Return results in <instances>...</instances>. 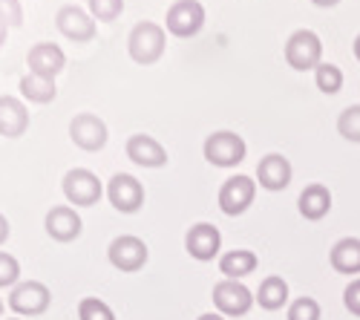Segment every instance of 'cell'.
I'll use <instances>...</instances> for the list:
<instances>
[{"label": "cell", "mask_w": 360, "mask_h": 320, "mask_svg": "<svg viewBox=\"0 0 360 320\" xmlns=\"http://www.w3.org/2000/svg\"><path fill=\"white\" fill-rule=\"evenodd\" d=\"M127 49L136 64H156L165 55V29L153 20L136 23L127 38Z\"/></svg>", "instance_id": "1"}, {"label": "cell", "mask_w": 360, "mask_h": 320, "mask_svg": "<svg viewBox=\"0 0 360 320\" xmlns=\"http://www.w3.org/2000/svg\"><path fill=\"white\" fill-rule=\"evenodd\" d=\"M320 58H323V44H320V38L311 32V29H297V32L288 38V44H285V61L294 70H300V72L317 70Z\"/></svg>", "instance_id": "2"}, {"label": "cell", "mask_w": 360, "mask_h": 320, "mask_svg": "<svg viewBox=\"0 0 360 320\" xmlns=\"http://www.w3.org/2000/svg\"><path fill=\"white\" fill-rule=\"evenodd\" d=\"M245 141L231 130H219L205 139V159L217 167H233L245 159Z\"/></svg>", "instance_id": "3"}, {"label": "cell", "mask_w": 360, "mask_h": 320, "mask_svg": "<svg viewBox=\"0 0 360 320\" xmlns=\"http://www.w3.org/2000/svg\"><path fill=\"white\" fill-rule=\"evenodd\" d=\"M104 188H101V179L96 177L93 170L86 167H75L64 177V196L72 202V205H81V208H89L96 205L101 199Z\"/></svg>", "instance_id": "4"}, {"label": "cell", "mask_w": 360, "mask_h": 320, "mask_svg": "<svg viewBox=\"0 0 360 320\" xmlns=\"http://www.w3.org/2000/svg\"><path fill=\"white\" fill-rule=\"evenodd\" d=\"M49 288L38 280H29V283H18L9 295V309L15 314H26V317H35V314H44L49 309Z\"/></svg>", "instance_id": "5"}, {"label": "cell", "mask_w": 360, "mask_h": 320, "mask_svg": "<svg viewBox=\"0 0 360 320\" xmlns=\"http://www.w3.org/2000/svg\"><path fill=\"white\" fill-rule=\"evenodd\" d=\"M254 196H257V182L251 177H231L219 188V208L228 217H239L251 208Z\"/></svg>", "instance_id": "6"}, {"label": "cell", "mask_w": 360, "mask_h": 320, "mask_svg": "<svg viewBox=\"0 0 360 320\" xmlns=\"http://www.w3.org/2000/svg\"><path fill=\"white\" fill-rule=\"evenodd\" d=\"M205 26V6L199 0H176L167 9V29L176 38H191Z\"/></svg>", "instance_id": "7"}, {"label": "cell", "mask_w": 360, "mask_h": 320, "mask_svg": "<svg viewBox=\"0 0 360 320\" xmlns=\"http://www.w3.org/2000/svg\"><path fill=\"white\" fill-rule=\"evenodd\" d=\"M107 196L112 202V208L122 214H136L144 205V188L130 173H115L107 185Z\"/></svg>", "instance_id": "8"}, {"label": "cell", "mask_w": 360, "mask_h": 320, "mask_svg": "<svg viewBox=\"0 0 360 320\" xmlns=\"http://www.w3.org/2000/svg\"><path fill=\"white\" fill-rule=\"evenodd\" d=\"M107 257L110 263L118 269V271H139L144 263H147V245L133 237V234H124V237H115L107 248Z\"/></svg>", "instance_id": "9"}, {"label": "cell", "mask_w": 360, "mask_h": 320, "mask_svg": "<svg viewBox=\"0 0 360 320\" xmlns=\"http://www.w3.org/2000/svg\"><path fill=\"white\" fill-rule=\"evenodd\" d=\"M214 303L222 314L243 317L254 306V295L239 280H222V283L214 286Z\"/></svg>", "instance_id": "10"}, {"label": "cell", "mask_w": 360, "mask_h": 320, "mask_svg": "<svg viewBox=\"0 0 360 320\" xmlns=\"http://www.w3.org/2000/svg\"><path fill=\"white\" fill-rule=\"evenodd\" d=\"M70 139L81 151H101L107 144V124L93 113H81L70 124Z\"/></svg>", "instance_id": "11"}, {"label": "cell", "mask_w": 360, "mask_h": 320, "mask_svg": "<svg viewBox=\"0 0 360 320\" xmlns=\"http://www.w3.org/2000/svg\"><path fill=\"white\" fill-rule=\"evenodd\" d=\"M55 23H58V32L70 41H93L96 35V18L86 15L81 6H61Z\"/></svg>", "instance_id": "12"}, {"label": "cell", "mask_w": 360, "mask_h": 320, "mask_svg": "<svg viewBox=\"0 0 360 320\" xmlns=\"http://www.w3.org/2000/svg\"><path fill=\"white\" fill-rule=\"evenodd\" d=\"M26 64L35 75H44V78H55L58 72L64 70L67 64V55L58 44H35L26 55Z\"/></svg>", "instance_id": "13"}, {"label": "cell", "mask_w": 360, "mask_h": 320, "mask_svg": "<svg viewBox=\"0 0 360 320\" xmlns=\"http://www.w3.org/2000/svg\"><path fill=\"white\" fill-rule=\"evenodd\" d=\"M185 248H188L191 257H196V260H202V263H205V260H214V257L219 254L222 237H219V231H217L214 225L199 222V225H193V228L188 231Z\"/></svg>", "instance_id": "14"}, {"label": "cell", "mask_w": 360, "mask_h": 320, "mask_svg": "<svg viewBox=\"0 0 360 320\" xmlns=\"http://www.w3.org/2000/svg\"><path fill=\"white\" fill-rule=\"evenodd\" d=\"M257 179L265 191H283L291 182V162L280 153H268L257 165Z\"/></svg>", "instance_id": "15"}, {"label": "cell", "mask_w": 360, "mask_h": 320, "mask_svg": "<svg viewBox=\"0 0 360 320\" xmlns=\"http://www.w3.org/2000/svg\"><path fill=\"white\" fill-rule=\"evenodd\" d=\"M127 156H130V162H136L141 167H162L167 162V153L162 144L153 136H144V133H136L127 139Z\"/></svg>", "instance_id": "16"}, {"label": "cell", "mask_w": 360, "mask_h": 320, "mask_svg": "<svg viewBox=\"0 0 360 320\" xmlns=\"http://www.w3.org/2000/svg\"><path fill=\"white\" fill-rule=\"evenodd\" d=\"M46 234L58 243H70L81 234V217L67 208V205H58L46 214Z\"/></svg>", "instance_id": "17"}, {"label": "cell", "mask_w": 360, "mask_h": 320, "mask_svg": "<svg viewBox=\"0 0 360 320\" xmlns=\"http://www.w3.org/2000/svg\"><path fill=\"white\" fill-rule=\"evenodd\" d=\"M26 127H29V110L12 96L0 98V136L18 139L26 133Z\"/></svg>", "instance_id": "18"}, {"label": "cell", "mask_w": 360, "mask_h": 320, "mask_svg": "<svg viewBox=\"0 0 360 320\" xmlns=\"http://www.w3.org/2000/svg\"><path fill=\"white\" fill-rule=\"evenodd\" d=\"M297 208L306 219H323L328 214V208H332V193H328V188H323V185H309L303 193H300Z\"/></svg>", "instance_id": "19"}, {"label": "cell", "mask_w": 360, "mask_h": 320, "mask_svg": "<svg viewBox=\"0 0 360 320\" xmlns=\"http://www.w3.org/2000/svg\"><path fill=\"white\" fill-rule=\"evenodd\" d=\"M254 269H257V254H254V251H245V248L228 251V254H222V260H219V271H222L228 280H243V277H248Z\"/></svg>", "instance_id": "20"}, {"label": "cell", "mask_w": 360, "mask_h": 320, "mask_svg": "<svg viewBox=\"0 0 360 320\" xmlns=\"http://www.w3.org/2000/svg\"><path fill=\"white\" fill-rule=\"evenodd\" d=\"M332 266L340 274H360V240L346 237L332 248Z\"/></svg>", "instance_id": "21"}, {"label": "cell", "mask_w": 360, "mask_h": 320, "mask_svg": "<svg viewBox=\"0 0 360 320\" xmlns=\"http://www.w3.org/2000/svg\"><path fill=\"white\" fill-rule=\"evenodd\" d=\"M20 93L29 98V101H35V104H46L58 96L55 90V78H44V75H35V72H29L20 78Z\"/></svg>", "instance_id": "22"}, {"label": "cell", "mask_w": 360, "mask_h": 320, "mask_svg": "<svg viewBox=\"0 0 360 320\" xmlns=\"http://www.w3.org/2000/svg\"><path fill=\"white\" fill-rule=\"evenodd\" d=\"M257 300H259V306L268 309V312L283 309V306L288 303V283H285L283 277H268V280H262L259 292H257Z\"/></svg>", "instance_id": "23"}, {"label": "cell", "mask_w": 360, "mask_h": 320, "mask_svg": "<svg viewBox=\"0 0 360 320\" xmlns=\"http://www.w3.org/2000/svg\"><path fill=\"white\" fill-rule=\"evenodd\" d=\"M314 84H317L320 93L335 96L340 87H343V72H340V67H335V64H320V67L314 70Z\"/></svg>", "instance_id": "24"}, {"label": "cell", "mask_w": 360, "mask_h": 320, "mask_svg": "<svg viewBox=\"0 0 360 320\" xmlns=\"http://www.w3.org/2000/svg\"><path fill=\"white\" fill-rule=\"evenodd\" d=\"M338 130H340V136H343V139H349V141H357V144H360V104L346 107V110L340 113V119H338Z\"/></svg>", "instance_id": "25"}, {"label": "cell", "mask_w": 360, "mask_h": 320, "mask_svg": "<svg viewBox=\"0 0 360 320\" xmlns=\"http://www.w3.org/2000/svg\"><path fill=\"white\" fill-rule=\"evenodd\" d=\"M78 317L81 320H115L112 309L98 297H84L78 303Z\"/></svg>", "instance_id": "26"}, {"label": "cell", "mask_w": 360, "mask_h": 320, "mask_svg": "<svg viewBox=\"0 0 360 320\" xmlns=\"http://www.w3.org/2000/svg\"><path fill=\"white\" fill-rule=\"evenodd\" d=\"M89 12H93V18L110 23L124 12V0H89Z\"/></svg>", "instance_id": "27"}, {"label": "cell", "mask_w": 360, "mask_h": 320, "mask_svg": "<svg viewBox=\"0 0 360 320\" xmlns=\"http://www.w3.org/2000/svg\"><path fill=\"white\" fill-rule=\"evenodd\" d=\"M288 320H320V306L314 297H297L288 306Z\"/></svg>", "instance_id": "28"}, {"label": "cell", "mask_w": 360, "mask_h": 320, "mask_svg": "<svg viewBox=\"0 0 360 320\" xmlns=\"http://www.w3.org/2000/svg\"><path fill=\"white\" fill-rule=\"evenodd\" d=\"M18 277H20V263H18L12 254L0 251V288H4V286H15Z\"/></svg>", "instance_id": "29"}, {"label": "cell", "mask_w": 360, "mask_h": 320, "mask_svg": "<svg viewBox=\"0 0 360 320\" xmlns=\"http://www.w3.org/2000/svg\"><path fill=\"white\" fill-rule=\"evenodd\" d=\"M0 23L4 26H20L23 23L20 0H0Z\"/></svg>", "instance_id": "30"}, {"label": "cell", "mask_w": 360, "mask_h": 320, "mask_svg": "<svg viewBox=\"0 0 360 320\" xmlns=\"http://www.w3.org/2000/svg\"><path fill=\"white\" fill-rule=\"evenodd\" d=\"M343 303H346V309H349L352 314H357V317H360V280H354V283H349V286H346V292H343Z\"/></svg>", "instance_id": "31"}, {"label": "cell", "mask_w": 360, "mask_h": 320, "mask_svg": "<svg viewBox=\"0 0 360 320\" xmlns=\"http://www.w3.org/2000/svg\"><path fill=\"white\" fill-rule=\"evenodd\" d=\"M6 237H9V222L4 214H0V243H6Z\"/></svg>", "instance_id": "32"}, {"label": "cell", "mask_w": 360, "mask_h": 320, "mask_svg": "<svg viewBox=\"0 0 360 320\" xmlns=\"http://www.w3.org/2000/svg\"><path fill=\"white\" fill-rule=\"evenodd\" d=\"M311 4H314V6H323V9H328V6H338L340 0H311Z\"/></svg>", "instance_id": "33"}, {"label": "cell", "mask_w": 360, "mask_h": 320, "mask_svg": "<svg viewBox=\"0 0 360 320\" xmlns=\"http://www.w3.org/2000/svg\"><path fill=\"white\" fill-rule=\"evenodd\" d=\"M196 320H225V317H222V314H214V312H211V314H202V317H196Z\"/></svg>", "instance_id": "34"}, {"label": "cell", "mask_w": 360, "mask_h": 320, "mask_svg": "<svg viewBox=\"0 0 360 320\" xmlns=\"http://www.w3.org/2000/svg\"><path fill=\"white\" fill-rule=\"evenodd\" d=\"M6 29H9V26L0 23V46H4V41H6Z\"/></svg>", "instance_id": "35"}, {"label": "cell", "mask_w": 360, "mask_h": 320, "mask_svg": "<svg viewBox=\"0 0 360 320\" xmlns=\"http://www.w3.org/2000/svg\"><path fill=\"white\" fill-rule=\"evenodd\" d=\"M354 55H357V61H360V35H357V41H354Z\"/></svg>", "instance_id": "36"}, {"label": "cell", "mask_w": 360, "mask_h": 320, "mask_svg": "<svg viewBox=\"0 0 360 320\" xmlns=\"http://www.w3.org/2000/svg\"><path fill=\"white\" fill-rule=\"evenodd\" d=\"M0 312H4V300H0Z\"/></svg>", "instance_id": "37"}, {"label": "cell", "mask_w": 360, "mask_h": 320, "mask_svg": "<svg viewBox=\"0 0 360 320\" xmlns=\"http://www.w3.org/2000/svg\"><path fill=\"white\" fill-rule=\"evenodd\" d=\"M15 320H18V317H15Z\"/></svg>", "instance_id": "38"}]
</instances>
